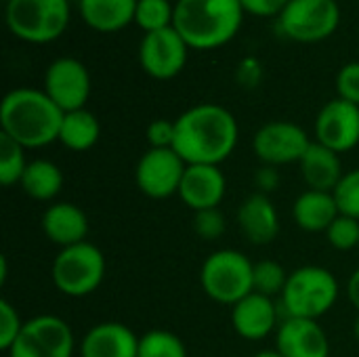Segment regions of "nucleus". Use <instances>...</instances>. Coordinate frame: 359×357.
<instances>
[{
    "mask_svg": "<svg viewBox=\"0 0 359 357\" xmlns=\"http://www.w3.org/2000/svg\"><path fill=\"white\" fill-rule=\"evenodd\" d=\"M227 229V221L225 215L221 213V208H208V210H200L194 213V231L198 238L202 240H217L225 234Z\"/></svg>",
    "mask_w": 359,
    "mask_h": 357,
    "instance_id": "obj_32",
    "label": "nucleus"
},
{
    "mask_svg": "<svg viewBox=\"0 0 359 357\" xmlns=\"http://www.w3.org/2000/svg\"><path fill=\"white\" fill-rule=\"evenodd\" d=\"M276 351L282 357H330V341L318 320L282 318Z\"/></svg>",
    "mask_w": 359,
    "mask_h": 357,
    "instance_id": "obj_15",
    "label": "nucleus"
},
{
    "mask_svg": "<svg viewBox=\"0 0 359 357\" xmlns=\"http://www.w3.org/2000/svg\"><path fill=\"white\" fill-rule=\"evenodd\" d=\"M145 137H147L149 147H154V149L172 147V143H175V120H164V118L154 120L147 126Z\"/></svg>",
    "mask_w": 359,
    "mask_h": 357,
    "instance_id": "obj_35",
    "label": "nucleus"
},
{
    "mask_svg": "<svg viewBox=\"0 0 359 357\" xmlns=\"http://www.w3.org/2000/svg\"><path fill=\"white\" fill-rule=\"evenodd\" d=\"M332 196L337 200L341 215L353 217L359 221V168H353L343 175Z\"/></svg>",
    "mask_w": 359,
    "mask_h": 357,
    "instance_id": "obj_31",
    "label": "nucleus"
},
{
    "mask_svg": "<svg viewBox=\"0 0 359 357\" xmlns=\"http://www.w3.org/2000/svg\"><path fill=\"white\" fill-rule=\"evenodd\" d=\"M337 90L341 99L359 105V61H351L341 67L337 76Z\"/></svg>",
    "mask_w": 359,
    "mask_h": 357,
    "instance_id": "obj_34",
    "label": "nucleus"
},
{
    "mask_svg": "<svg viewBox=\"0 0 359 357\" xmlns=\"http://www.w3.org/2000/svg\"><path fill=\"white\" fill-rule=\"evenodd\" d=\"M341 286L332 271L320 265H303L288 274L280 309L284 318L320 320L339 301Z\"/></svg>",
    "mask_w": 359,
    "mask_h": 357,
    "instance_id": "obj_4",
    "label": "nucleus"
},
{
    "mask_svg": "<svg viewBox=\"0 0 359 357\" xmlns=\"http://www.w3.org/2000/svg\"><path fill=\"white\" fill-rule=\"evenodd\" d=\"M280 311L271 297L250 292L231 307V326L246 341H263L278 330Z\"/></svg>",
    "mask_w": 359,
    "mask_h": 357,
    "instance_id": "obj_17",
    "label": "nucleus"
},
{
    "mask_svg": "<svg viewBox=\"0 0 359 357\" xmlns=\"http://www.w3.org/2000/svg\"><path fill=\"white\" fill-rule=\"evenodd\" d=\"M244 13H252L257 17H280L290 0H240Z\"/></svg>",
    "mask_w": 359,
    "mask_h": 357,
    "instance_id": "obj_36",
    "label": "nucleus"
},
{
    "mask_svg": "<svg viewBox=\"0 0 359 357\" xmlns=\"http://www.w3.org/2000/svg\"><path fill=\"white\" fill-rule=\"evenodd\" d=\"M6 25L25 42L57 40L69 25V0H8Z\"/></svg>",
    "mask_w": 359,
    "mask_h": 357,
    "instance_id": "obj_7",
    "label": "nucleus"
},
{
    "mask_svg": "<svg viewBox=\"0 0 359 357\" xmlns=\"http://www.w3.org/2000/svg\"><path fill=\"white\" fill-rule=\"evenodd\" d=\"M175 4L170 0H137L135 23L145 32H160L172 27Z\"/></svg>",
    "mask_w": 359,
    "mask_h": 357,
    "instance_id": "obj_28",
    "label": "nucleus"
},
{
    "mask_svg": "<svg viewBox=\"0 0 359 357\" xmlns=\"http://www.w3.org/2000/svg\"><path fill=\"white\" fill-rule=\"evenodd\" d=\"M27 168L25 147L0 133V183L4 187L19 185L23 173Z\"/></svg>",
    "mask_w": 359,
    "mask_h": 357,
    "instance_id": "obj_27",
    "label": "nucleus"
},
{
    "mask_svg": "<svg viewBox=\"0 0 359 357\" xmlns=\"http://www.w3.org/2000/svg\"><path fill=\"white\" fill-rule=\"evenodd\" d=\"M101 137V124L93 112L86 107L67 112L61 122L59 143L72 151H88L97 145Z\"/></svg>",
    "mask_w": 359,
    "mask_h": 357,
    "instance_id": "obj_25",
    "label": "nucleus"
},
{
    "mask_svg": "<svg viewBox=\"0 0 359 357\" xmlns=\"http://www.w3.org/2000/svg\"><path fill=\"white\" fill-rule=\"evenodd\" d=\"M23 324L25 322L21 320L19 311L6 299H2L0 301V349H4V351L11 349V345L17 341Z\"/></svg>",
    "mask_w": 359,
    "mask_h": 357,
    "instance_id": "obj_33",
    "label": "nucleus"
},
{
    "mask_svg": "<svg viewBox=\"0 0 359 357\" xmlns=\"http://www.w3.org/2000/svg\"><path fill=\"white\" fill-rule=\"evenodd\" d=\"M347 297L351 301V305L359 311V269H355L347 282Z\"/></svg>",
    "mask_w": 359,
    "mask_h": 357,
    "instance_id": "obj_39",
    "label": "nucleus"
},
{
    "mask_svg": "<svg viewBox=\"0 0 359 357\" xmlns=\"http://www.w3.org/2000/svg\"><path fill=\"white\" fill-rule=\"evenodd\" d=\"M189 46L175 27L149 32L139 46V61L147 76L156 80H170L179 76L187 63Z\"/></svg>",
    "mask_w": 359,
    "mask_h": 357,
    "instance_id": "obj_12",
    "label": "nucleus"
},
{
    "mask_svg": "<svg viewBox=\"0 0 359 357\" xmlns=\"http://www.w3.org/2000/svg\"><path fill=\"white\" fill-rule=\"evenodd\" d=\"M80 357H137L139 337L122 322H101L80 341Z\"/></svg>",
    "mask_w": 359,
    "mask_h": 357,
    "instance_id": "obj_19",
    "label": "nucleus"
},
{
    "mask_svg": "<svg viewBox=\"0 0 359 357\" xmlns=\"http://www.w3.org/2000/svg\"><path fill=\"white\" fill-rule=\"evenodd\" d=\"M63 116L44 90L21 86L8 90L0 103V133L25 149H40L59 141Z\"/></svg>",
    "mask_w": 359,
    "mask_h": 357,
    "instance_id": "obj_2",
    "label": "nucleus"
},
{
    "mask_svg": "<svg viewBox=\"0 0 359 357\" xmlns=\"http://www.w3.org/2000/svg\"><path fill=\"white\" fill-rule=\"evenodd\" d=\"M316 141L337 154L359 145V105L341 97L328 101L316 118Z\"/></svg>",
    "mask_w": 359,
    "mask_h": 357,
    "instance_id": "obj_14",
    "label": "nucleus"
},
{
    "mask_svg": "<svg viewBox=\"0 0 359 357\" xmlns=\"http://www.w3.org/2000/svg\"><path fill=\"white\" fill-rule=\"evenodd\" d=\"M185 160L172 149H154L149 147L137 162L135 183L151 200H164L179 196V187L185 175Z\"/></svg>",
    "mask_w": 359,
    "mask_h": 357,
    "instance_id": "obj_10",
    "label": "nucleus"
},
{
    "mask_svg": "<svg viewBox=\"0 0 359 357\" xmlns=\"http://www.w3.org/2000/svg\"><path fill=\"white\" fill-rule=\"evenodd\" d=\"M299 168L307 187L318 189V191H334L339 181L345 175L341 154L332 151L330 147L318 141H311L309 149L299 162Z\"/></svg>",
    "mask_w": 359,
    "mask_h": 357,
    "instance_id": "obj_21",
    "label": "nucleus"
},
{
    "mask_svg": "<svg viewBox=\"0 0 359 357\" xmlns=\"http://www.w3.org/2000/svg\"><path fill=\"white\" fill-rule=\"evenodd\" d=\"M6 2H8V0H6Z\"/></svg>",
    "mask_w": 359,
    "mask_h": 357,
    "instance_id": "obj_44",
    "label": "nucleus"
},
{
    "mask_svg": "<svg viewBox=\"0 0 359 357\" xmlns=\"http://www.w3.org/2000/svg\"><path fill=\"white\" fill-rule=\"evenodd\" d=\"M238 227L242 236L255 244H271L280 236V213L267 194H250L238 208Z\"/></svg>",
    "mask_w": 359,
    "mask_h": 357,
    "instance_id": "obj_18",
    "label": "nucleus"
},
{
    "mask_svg": "<svg viewBox=\"0 0 359 357\" xmlns=\"http://www.w3.org/2000/svg\"><path fill=\"white\" fill-rule=\"evenodd\" d=\"M288 282L286 269L271 259H263L255 263V274H252V292L265 295V297H282L284 286Z\"/></svg>",
    "mask_w": 359,
    "mask_h": 357,
    "instance_id": "obj_29",
    "label": "nucleus"
},
{
    "mask_svg": "<svg viewBox=\"0 0 359 357\" xmlns=\"http://www.w3.org/2000/svg\"><path fill=\"white\" fill-rule=\"evenodd\" d=\"M137 357H187V347L175 332L158 328L139 337Z\"/></svg>",
    "mask_w": 359,
    "mask_h": 357,
    "instance_id": "obj_26",
    "label": "nucleus"
},
{
    "mask_svg": "<svg viewBox=\"0 0 359 357\" xmlns=\"http://www.w3.org/2000/svg\"><path fill=\"white\" fill-rule=\"evenodd\" d=\"M358 2H359V0H358Z\"/></svg>",
    "mask_w": 359,
    "mask_h": 357,
    "instance_id": "obj_45",
    "label": "nucleus"
},
{
    "mask_svg": "<svg viewBox=\"0 0 359 357\" xmlns=\"http://www.w3.org/2000/svg\"><path fill=\"white\" fill-rule=\"evenodd\" d=\"M278 21L286 38L311 44L326 40L337 32L341 8L337 0H290Z\"/></svg>",
    "mask_w": 359,
    "mask_h": 357,
    "instance_id": "obj_9",
    "label": "nucleus"
},
{
    "mask_svg": "<svg viewBox=\"0 0 359 357\" xmlns=\"http://www.w3.org/2000/svg\"><path fill=\"white\" fill-rule=\"evenodd\" d=\"M238 80L244 84V86H257L259 80H261V65L257 59L252 57H246L242 59V63L238 65Z\"/></svg>",
    "mask_w": 359,
    "mask_h": 357,
    "instance_id": "obj_37",
    "label": "nucleus"
},
{
    "mask_svg": "<svg viewBox=\"0 0 359 357\" xmlns=\"http://www.w3.org/2000/svg\"><path fill=\"white\" fill-rule=\"evenodd\" d=\"M240 139L236 116L217 103H200L185 109L175 120L172 149L185 164L221 166L233 151Z\"/></svg>",
    "mask_w": 359,
    "mask_h": 357,
    "instance_id": "obj_1",
    "label": "nucleus"
},
{
    "mask_svg": "<svg viewBox=\"0 0 359 357\" xmlns=\"http://www.w3.org/2000/svg\"><path fill=\"white\" fill-rule=\"evenodd\" d=\"M353 335H355V339H358L359 343V314L358 318H355V324H353Z\"/></svg>",
    "mask_w": 359,
    "mask_h": 357,
    "instance_id": "obj_42",
    "label": "nucleus"
},
{
    "mask_svg": "<svg viewBox=\"0 0 359 357\" xmlns=\"http://www.w3.org/2000/svg\"><path fill=\"white\" fill-rule=\"evenodd\" d=\"M76 339L72 326L53 314L25 320L17 341L6 351L8 357H72Z\"/></svg>",
    "mask_w": 359,
    "mask_h": 357,
    "instance_id": "obj_8",
    "label": "nucleus"
},
{
    "mask_svg": "<svg viewBox=\"0 0 359 357\" xmlns=\"http://www.w3.org/2000/svg\"><path fill=\"white\" fill-rule=\"evenodd\" d=\"M50 278L55 288L72 299L93 295L105 278V257L99 246L86 242L61 248L53 261Z\"/></svg>",
    "mask_w": 359,
    "mask_h": 357,
    "instance_id": "obj_6",
    "label": "nucleus"
},
{
    "mask_svg": "<svg viewBox=\"0 0 359 357\" xmlns=\"http://www.w3.org/2000/svg\"><path fill=\"white\" fill-rule=\"evenodd\" d=\"M255 263L240 250L221 248L206 257L200 269V284L208 299L221 305H236L252 292Z\"/></svg>",
    "mask_w": 359,
    "mask_h": 357,
    "instance_id": "obj_5",
    "label": "nucleus"
},
{
    "mask_svg": "<svg viewBox=\"0 0 359 357\" xmlns=\"http://www.w3.org/2000/svg\"><path fill=\"white\" fill-rule=\"evenodd\" d=\"M40 225L42 234L59 248L86 242L88 236V217L80 206L72 202L48 204L42 213Z\"/></svg>",
    "mask_w": 359,
    "mask_h": 357,
    "instance_id": "obj_20",
    "label": "nucleus"
},
{
    "mask_svg": "<svg viewBox=\"0 0 359 357\" xmlns=\"http://www.w3.org/2000/svg\"><path fill=\"white\" fill-rule=\"evenodd\" d=\"M242 19L240 0H177L172 27L189 48L215 50L240 32Z\"/></svg>",
    "mask_w": 359,
    "mask_h": 357,
    "instance_id": "obj_3",
    "label": "nucleus"
},
{
    "mask_svg": "<svg viewBox=\"0 0 359 357\" xmlns=\"http://www.w3.org/2000/svg\"><path fill=\"white\" fill-rule=\"evenodd\" d=\"M339 206L332 196V191H318V189H305L292 204V219L294 223L309 234H320L332 225V221L339 217Z\"/></svg>",
    "mask_w": 359,
    "mask_h": 357,
    "instance_id": "obj_22",
    "label": "nucleus"
},
{
    "mask_svg": "<svg viewBox=\"0 0 359 357\" xmlns=\"http://www.w3.org/2000/svg\"><path fill=\"white\" fill-rule=\"evenodd\" d=\"M23 194L38 202H53L63 189V173L61 168L44 158L27 162V168L19 181Z\"/></svg>",
    "mask_w": 359,
    "mask_h": 357,
    "instance_id": "obj_24",
    "label": "nucleus"
},
{
    "mask_svg": "<svg viewBox=\"0 0 359 357\" xmlns=\"http://www.w3.org/2000/svg\"><path fill=\"white\" fill-rule=\"evenodd\" d=\"M358 250H359V248H358Z\"/></svg>",
    "mask_w": 359,
    "mask_h": 357,
    "instance_id": "obj_46",
    "label": "nucleus"
},
{
    "mask_svg": "<svg viewBox=\"0 0 359 357\" xmlns=\"http://www.w3.org/2000/svg\"><path fill=\"white\" fill-rule=\"evenodd\" d=\"M311 139L303 126L288 120H273L263 124L252 139V149L257 158L267 166L299 164L309 149Z\"/></svg>",
    "mask_w": 359,
    "mask_h": 357,
    "instance_id": "obj_11",
    "label": "nucleus"
},
{
    "mask_svg": "<svg viewBox=\"0 0 359 357\" xmlns=\"http://www.w3.org/2000/svg\"><path fill=\"white\" fill-rule=\"evenodd\" d=\"M255 357H282L276 349H265V351H259Z\"/></svg>",
    "mask_w": 359,
    "mask_h": 357,
    "instance_id": "obj_41",
    "label": "nucleus"
},
{
    "mask_svg": "<svg viewBox=\"0 0 359 357\" xmlns=\"http://www.w3.org/2000/svg\"><path fill=\"white\" fill-rule=\"evenodd\" d=\"M84 23L101 34H114L135 21L137 0H80Z\"/></svg>",
    "mask_w": 359,
    "mask_h": 357,
    "instance_id": "obj_23",
    "label": "nucleus"
},
{
    "mask_svg": "<svg viewBox=\"0 0 359 357\" xmlns=\"http://www.w3.org/2000/svg\"><path fill=\"white\" fill-rule=\"evenodd\" d=\"M69 2H72V0H69ZM76 2H78V4H80V0H76Z\"/></svg>",
    "mask_w": 359,
    "mask_h": 357,
    "instance_id": "obj_43",
    "label": "nucleus"
},
{
    "mask_svg": "<svg viewBox=\"0 0 359 357\" xmlns=\"http://www.w3.org/2000/svg\"><path fill=\"white\" fill-rule=\"evenodd\" d=\"M42 90L65 114L82 109L90 97V74L82 61L74 57H59L46 67Z\"/></svg>",
    "mask_w": 359,
    "mask_h": 357,
    "instance_id": "obj_13",
    "label": "nucleus"
},
{
    "mask_svg": "<svg viewBox=\"0 0 359 357\" xmlns=\"http://www.w3.org/2000/svg\"><path fill=\"white\" fill-rule=\"evenodd\" d=\"M326 240L332 248L343 252L359 248V221L347 215H339L326 229Z\"/></svg>",
    "mask_w": 359,
    "mask_h": 357,
    "instance_id": "obj_30",
    "label": "nucleus"
},
{
    "mask_svg": "<svg viewBox=\"0 0 359 357\" xmlns=\"http://www.w3.org/2000/svg\"><path fill=\"white\" fill-rule=\"evenodd\" d=\"M255 181H257V185H259L261 194H271V191H276V189H278V185H280V173H278V168H276V166H267V164H263V166L259 168V173H257Z\"/></svg>",
    "mask_w": 359,
    "mask_h": 357,
    "instance_id": "obj_38",
    "label": "nucleus"
},
{
    "mask_svg": "<svg viewBox=\"0 0 359 357\" xmlns=\"http://www.w3.org/2000/svg\"><path fill=\"white\" fill-rule=\"evenodd\" d=\"M227 191V179L221 170V166L212 164H187L179 198L187 208L194 213L219 208Z\"/></svg>",
    "mask_w": 359,
    "mask_h": 357,
    "instance_id": "obj_16",
    "label": "nucleus"
},
{
    "mask_svg": "<svg viewBox=\"0 0 359 357\" xmlns=\"http://www.w3.org/2000/svg\"><path fill=\"white\" fill-rule=\"evenodd\" d=\"M6 257H0V284L6 282Z\"/></svg>",
    "mask_w": 359,
    "mask_h": 357,
    "instance_id": "obj_40",
    "label": "nucleus"
}]
</instances>
